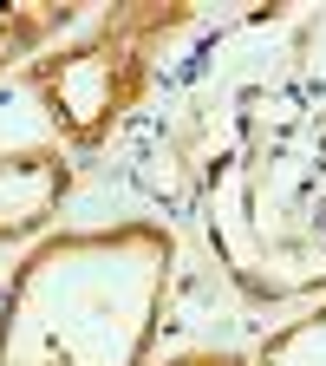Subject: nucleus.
Returning a JSON list of instances; mask_svg holds the SVG:
<instances>
[{
    "label": "nucleus",
    "instance_id": "1",
    "mask_svg": "<svg viewBox=\"0 0 326 366\" xmlns=\"http://www.w3.org/2000/svg\"><path fill=\"white\" fill-rule=\"evenodd\" d=\"M235 39L248 53L190 79L157 131L163 197L248 301H294L326 288V7H261Z\"/></svg>",
    "mask_w": 326,
    "mask_h": 366
},
{
    "label": "nucleus",
    "instance_id": "2",
    "mask_svg": "<svg viewBox=\"0 0 326 366\" xmlns=\"http://www.w3.org/2000/svg\"><path fill=\"white\" fill-rule=\"evenodd\" d=\"M176 236L163 222H105L46 236L0 288V366H144Z\"/></svg>",
    "mask_w": 326,
    "mask_h": 366
},
{
    "label": "nucleus",
    "instance_id": "3",
    "mask_svg": "<svg viewBox=\"0 0 326 366\" xmlns=\"http://www.w3.org/2000/svg\"><path fill=\"white\" fill-rule=\"evenodd\" d=\"M183 26H196V0L85 7L72 33H59L39 59H26V85L72 151H105L124 131V118L144 105L157 53Z\"/></svg>",
    "mask_w": 326,
    "mask_h": 366
},
{
    "label": "nucleus",
    "instance_id": "4",
    "mask_svg": "<svg viewBox=\"0 0 326 366\" xmlns=\"http://www.w3.org/2000/svg\"><path fill=\"white\" fill-rule=\"evenodd\" d=\"M72 197V157L59 144L0 151V242H26L53 229Z\"/></svg>",
    "mask_w": 326,
    "mask_h": 366
},
{
    "label": "nucleus",
    "instance_id": "5",
    "mask_svg": "<svg viewBox=\"0 0 326 366\" xmlns=\"http://www.w3.org/2000/svg\"><path fill=\"white\" fill-rule=\"evenodd\" d=\"M85 0H0V72L39 59L59 33H72Z\"/></svg>",
    "mask_w": 326,
    "mask_h": 366
},
{
    "label": "nucleus",
    "instance_id": "6",
    "mask_svg": "<svg viewBox=\"0 0 326 366\" xmlns=\"http://www.w3.org/2000/svg\"><path fill=\"white\" fill-rule=\"evenodd\" d=\"M248 366H326V301L307 314V320H287V327H274Z\"/></svg>",
    "mask_w": 326,
    "mask_h": 366
},
{
    "label": "nucleus",
    "instance_id": "7",
    "mask_svg": "<svg viewBox=\"0 0 326 366\" xmlns=\"http://www.w3.org/2000/svg\"><path fill=\"white\" fill-rule=\"evenodd\" d=\"M170 366H248V360H235V353H183Z\"/></svg>",
    "mask_w": 326,
    "mask_h": 366
}]
</instances>
